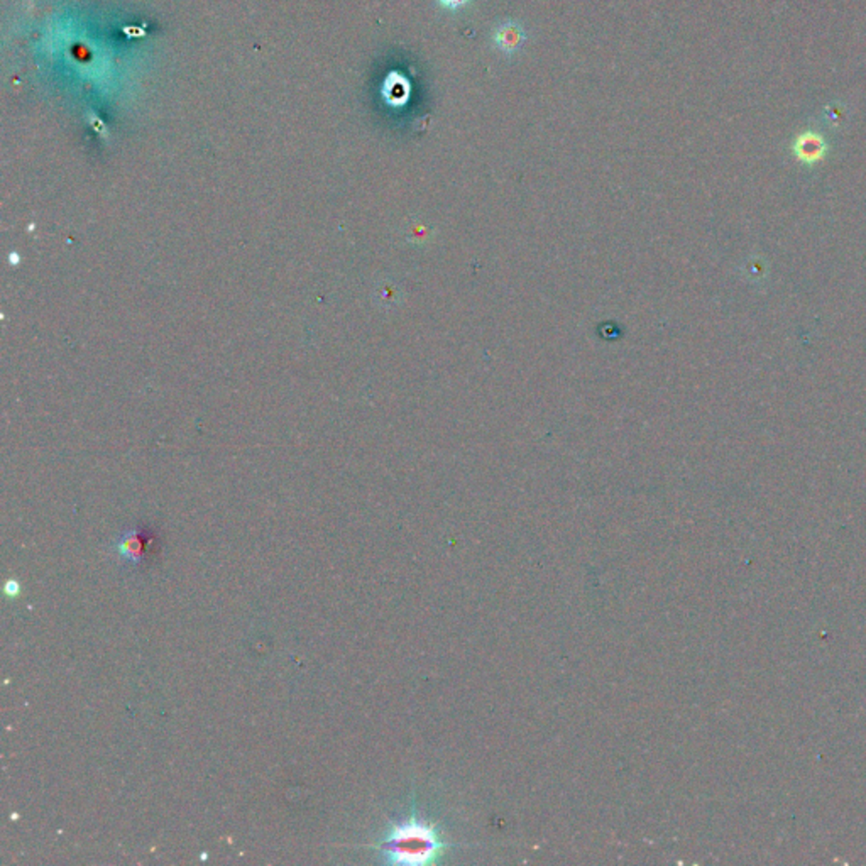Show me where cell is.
I'll return each instance as SVG.
<instances>
[{
    "mask_svg": "<svg viewBox=\"0 0 866 866\" xmlns=\"http://www.w3.org/2000/svg\"><path fill=\"white\" fill-rule=\"evenodd\" d=\"M456 843L443 835L435 821L424 816L415 801L408 812L390 822L384 835L376 843V852L382 863L388 865L422 866L437 863Z\"/></svg>",
    "mask_w": 866,
    "mask_h": 866,
    "instance_id": "6da1fadb",
    "label": "cell"
},
{
    "mask_svg": "<svg viewBox=\"0 0 866 866\" xmlns=\"http://www.w3.org/2000/svg\"><path fill=\"white\" fill-rule=\"evenodd\" d=\"M150 544L148 533L133 528L117 536V540L112 544V550L124 562L137 565L146 559Z\"/></svg>",
    "mask_w": 866,
    "mask_h": 866,
    "instance_id": "7a4b0ae2",
    "label": "cell"
},
{
    "mask_svg": "<svg viewBox=\"0 0 866 866\" xmlns=\"http://www.w3.org/2000/svg\"><path fill=\"white\" fill-rule=\"evenodd\" d=\"M525 43H527L525 28L513 19L502 21L493 32V45L496 47V51H500L504 56L515 55Z\"/></svg>",
    "mask_w": 866,
    "mask_h": 866,
    "instance_id": "3957f363",
    "label": "cell"
},
{
    "mask_svg": "<svg viewBox=\"0 0 866 866\" xmlns=\"http://www.w3.org/2000/svg\"><path fill=\"white\" fill-rule=\"evenodd\" d=\"M826 152V142L819 134L816 133H806L801 134L795 142V154L799 159L806 163H816L819 161Z\"/></svg>",
    "mask_w": 866,
    "mask_h": 866,
    "instance_id": "277c9868",
    "label": "cell"
},
{
    "mask_svg": "<svg viewBox=\"0 0 866 866\" xmlns=\"http://www.w3.org/2000/svg\"><path fill=\"white\" fill-rule=\"evenodd\" d=\"M437 4L441 5L443 11H449V13H457L464 7H467L471 4V0H437Z\"/></svg>",
    "mask_w": 866,
    "mask_h": 866,
    "instance_id": "5b68a950",
    "label": "cell"
},
{
    "mask_svg": "<svg viewBox=\"0 0 866 866\" xmlns=\"http://www.w3.org/2000/svg\"><path fill=\"white\" fill-rule=\"evenodd\" d=\"M4 591H5V594H7L9 597H15V596H19V593H21V586H19V582H17V580H9V582L5 584V589H4Z\"/></svg>",
    "mask_w": 866,
    "mask_h": 866,
    "instance_id": "8992f818",
    "label": "cell"
}]
</instances>
